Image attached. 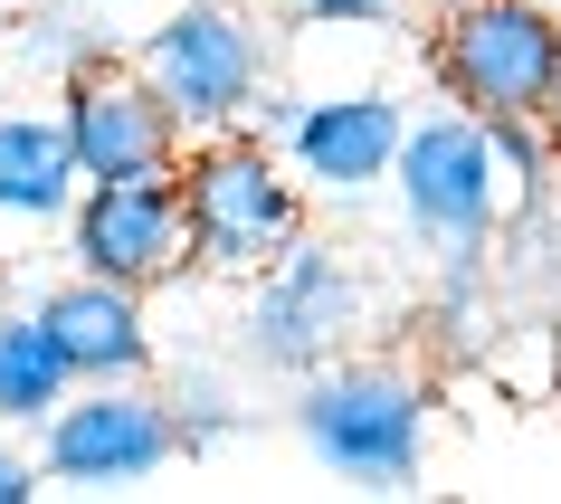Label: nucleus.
<instances>
[{"label": "nucleus", "instance_id": "1", "mask_svg": "<svg viewBox=\"0 0 561 504\" xmlns=\"http://www.w3.org/2000/svg\"><path fill=\"white\" fill-rule=\"evenodd\" d=\"M428 381L410 362H324L296 381V438L343 485H419L428 467Z\"/></svg>", "mask_w": 561, "mask_h": 504}, {"label": "nucleus", "instance_id": "2", "mask_svg": "<svg viewBox=\"0 0 561 504\" xmlns=\"http://www.w3.org/2000/svg\"><path fill=\"white\" fill-rule=\"evenodd\" d=\"M181 191H191V238H201L209 276H266L305 238V191L286 181V162L248 124L201 134L181 152Z\"/></svg>", "mask_w": 561, "mask_h": 504}, {"label": "nucleus", "instance_id": "3", "mask_svg": "<svg viewBox=\"0 0 561 504\" xmlns=\"http://www.w3.org/2000/svg\"><path fill=\"white\" fill-rule=\"evenodd\" d=\"M447 105L467 115H552L561 105V10L552 0H447L428 30Z\"/></svg>", "mask_w": 561, "mask_h": 504}, {"label": "nucleus", "instance_id": "4", "mask_svg": "<svg viewBox=\"0 0 561 504\" xmlns=\"http://www.w3.org/2000/svg\"><path fill=\"white\" fill-rule=\"evenodd\" d=\"M390 181H400V209H410L419 238H438V248H485V238L524 209V191H514V162H504L495 124L467 115V105H447V115H419L410 144H400V162H390Z\"/></svg>", "mask_w": 561, "mask_h": 504}, {"label": "nucleus", "instance_id": "5", "mask_svg": "<svg viewBox=\"0 0 561 504\" xmlns=\"http://www.w3.org/2000/svg\"><path fill=\"white\" fill-rule=\"evenodd\" d=\"M162 87L181 124H191V144L201 134H229V124L257 115L266 95V30L238 10V0H181L144 30V58H134Z\"/></svg>", "mask_w": 561, "mask_h": 504}, {"label": "nucleus", "instance_id": "6", "mask_svg": "<svg viewBox=\"0 0 561 504\" xmlns=\"http://www.w3.org/2000/svg\"><path fill=\"white\" fill-rule=\"evenodd\" d=\"M181 457L172 390L152 381H77L38 428V467L48 485H144Z\"/></svg>", "mask_w": 561, "mask_h": 504}, {"label": "nucleus", "instance_id": "7", "mask_svg": "<svg viewBox=\"0 0 561 504\" xmlns=\"http://www.w3.org/2000/svg\"><path fill=\"white\" fill-rule=\"evenodd\" d=\"M67 257L124 286H172L201 267V238H191V191L181 172H134V181H87L67 209Z\"/></svg>", "mask_w": 561, "mask_h": 504}, {"label": "nucleus", "instance_id": "8", "mask_svg": "<svg viewBox=\"0 0 561 504\" xmlns=\"http://www.w3.org/2000/svg\"><path fill=\"white\" fill-rule=\"evenodd\" d=\"M353 324H362V276L324 238H296L266 276H248V362L286 371V381L324 371Z\"/></svg>", "mask_w": 561, "mask_h": 504}, {"label": "nucleus", "instance_id": "9", "mask_svg": "<svg viewBox=\"0 0 561 504\" xmlns=\"http://www.w3.org/2000/svg\"><path fill=\"white\" fill-rule=\"evenodd\" d=\"M58 124L87 181H134V172H181L191 152V124L162 105L144 67H115V58H77L67 67V95H58Z\"/></svg>", "mask_w": 561, "mask_h": 504}, {"label": "nucleus", "instance_id": "10", "mask_svg": "<svg viewBox=\"0 0 561 504\" xmlns=\"http://www.w3.org/2000/svg\"><path fill=\"white\" fill-rule=\"evenodd\" d=\"M400 144H410V115H400V95H381V87L305 95L296 124H286V152H296V172L314 181V191H333V201H353V191L390 181Z\"/></svg>", "mask_w": 561, "mask_h": 504}, {"label": "nucleus", "instance_id": "11", "mask_svg": "<svg viewBox=\"0 0 561 504\" xmlns=\"http://www.w3.org/2000/svg\"><path fill=\"white\" fill-rule=\"evenodd\" d=\"M38 324L67 343L77 381H152V324H144V286L77 267L67 286L38 296Z\"/></svg>", "mask_w": 561, "mask_h": 504}, {"label": "nucleus", "instance_id": "12", "mask_svg": "<svg viewBox=\"0 0 561 504\" xmlns=\"http://www.w3.org/2000/svg\"><path fill=\"white\" fill-rule=\"evenodd\" d=\"M77 191H87V162L58 115H0V219L48 229L77 209Z\"/></svg>", "mask_w": 561, "mask_h": 504}, {"label": "nucleus", "instance_id": "13", "mask_svg": "<svg viewBox=\"0 0 561 504\" xmlns=\"http://www.w3.org/2000/svg\"><path fill=\"white\" fill-rule=\"evenodd\" d=\"M67 390H77V362H67V343L30 314H0V428H48V410H58Z\"/></svg>", "mask_w": 561, "mask_h": 504}, {"label": "nucleus", "instance_id": "14", "mask_svg": "<svg viewBox=\"0 0 561 504\" xmlns=\"http://www.w3.org/2000/svg\"><path fill=\"white\" fill-rule=\"evenodd\" d=\"M172 419H181V457H191V447H219L238 428V390L219 381V371H181L172 381Z\"/></svg>", "mask_w": 561, "mask_h": 504}, {"label": "nucleus", "instance_id": "15", "mask_svg": "<svg viewBox=\"0 0 561 504\" xmlns=\"http://www.w3.org/2000/svg\"><path fill=\"white\" fill-rule=\"evenodd\" d=\"M314 30H371V20H400L410 0H296Z\"/></svg>", "mask_w": 561, "mask_h": 504}, {"label": "nucleus", "instance_id": "16", "mask_svg": "<svg viewBox=\"0 0 561 504\" xmlns=\"http://www.w3.org/2000/svg\"><path fill=\"white\" fill-rule=\"evenodd\" d=\"M38 485H48V467H30L20 447H0V504H30Z\"/></svg>", "mask_w": 561, "mask_h": 504}, {"label": "nucleus", "instance_id": "17", "mask_svg": "<svg viewBox=\"0 0 561 504\" xmlns=\"http://www.w3.org/2000/svg\"><path fill=\"white\" fill-rule=\"evenodd\" d=\"M552 144H561V105H552Z\"/></svg>", "mask_w": 561, "mask_h": 504}]
</instances>
